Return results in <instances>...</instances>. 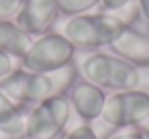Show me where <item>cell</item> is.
Returning <instances> with one entry per match:
<instances>
[{
	"mask_svg": "<svg viewBox=\"0 0 149 139\" xmlns=\"http://www.w3.org/2000/svg\"><path fill=\"white\" fill-rule=\"evenodd\" d=\"M78 72L80 70L74 66V61L49 74L15 68L6 78L0 80V90L21 108H33L45 98L68 94L78 82Z\"/></svg>",
	"mask_w": 149,
	"mask_h": 139,
	"instance_id": "6da1fadb",
	"label": "cell"
},
{
	"mask_svg": "<svg viewBox=\"0 0 149 139\" xmlns=\"http://www.w3.org/2000/svg\"><path fill=\"white\" fill-rule=\"evenodd\" d=\"M80 72L84 80L100 86L102 90L123 92V90H135L141 84L139 68L112 53L94 51L86 55L80 64Z\"/></svg>",
	"mask_w": 149,
	"mask_h": 139,
	"instance_id": "7a4b0ae2",
	"label": "cell"
},
{
	"mask_svg": "<svg viewBox=\"0 0 149 139\" xmlns=\"http://www.w3.org/2000/svg\"><path fill=\"white\" fill-rule=\"evenodd\" d=\"M125 23L110 13H86L80 17L68 19L63 25V37L82 49H100L108 47L114 37L120 33Z\"/></svg>",
	"mask_w": 149,
	"mask_h": 139,
	"instance_id": "3957f363",
	"label": "cell"
},
{
	"mask_svg": "<svg viewBox=\"0 0 149 139\" xmlns=\"http://www.w3.org/2000/svg\"><path fill=\"white\" fill-rule=\"evenodd\" d=\"M72 117V104L68 94L51 96L27 110L25 139H57Z\"/></svg>",
	"mask_w": 149,
	"mask_h": 139,
	"instance_id": "277c9868",
	"label": "cell"
},
{
	"mask_svg": "<svg viewBox=\"0 0 149 139\" xmlns=\"http://www.w3.org/2000/svg\"><path fill=\"white\" fill-rule=\"evenodd\" d=\"M74 55H76L74 43H70L63 37V33L49 31L33 39L29 51L21 59V68L29 72H37V74H49L72 64Z\"/></svg>",
	"mask_w": 149,
	"mask_h": 139,
	"instance_id": "5b68a950",
	"label": "cell"
},
{
	"mask_svg": "<svg viewBox=\"0 0 149 139\" xmlns=\"http://www.w3.org/2000/svg\"><path fill=\"white\" fill-rule=\"evenodd\" d=\"M100 121L112 129L141 127L149 121V92L145 90H123L106 96Z\"/></svg>",
	"mask_w": 149,
	"mask_h": 139,
	"instance_id": "8992f818",
	"label": "cell"
},
{
	"mask_svg": "<svg viewBox=\"0 0 149 139\" xmlns=\"http://www.w3.org/2000/svg\"><path fill=\"white\" fill-rule=\"evenodd\" d=\"M59 15V0H25L15 23L35 39L49 33Z\"/></svg>",
	"mask_w": 149,
	"mask_h": 139,
	"instance_id": "52a82bcc",
	"label": "cell"
},
{
	"mask_svg": "<svg viewBox=\"0 0 149 139\" xmlns=\"http://www.w3.org/2000/svg\"><path fill=\"white\" fill-rule=\"evenodd\" d=\"M112 55L137 66L147 68L149 66V35L135 29L133 25H125L120 33L114 37V41L108 45Z\"/></svg>",
	"mask_w": 149,
	"mask_h": 139,
	"instance_id": "ba28073f",
	"label": "cell"
},
{
	"mask_svg": "<svg viewBox=\"0 0 149 139\" xmlns=\"http://www.w3.org/2000/svg\"><path fill=\"white\" fill-rule=\"evenodd\" d=\"M68 98L72 104V112H76V117H80L82 123H92L100 119L106 102L104 90L88 80L76 82V86L68 92Z\"/></svg>",
	"mask_w": 149,
	"mask_h": 139,
	"instance_id": "9c48e42d",
	"label": "cell"
},
{
	"mask_svg": "<svg viewBox=\"0 0 149 139\" xmlns=\"http://www.w3.org/2000/svg\"><path fill=\"white\" fill-rule=\"evenodd\" d=\"M33 43V37L25 33L15 21L0 23V51H4L13 59H23Z\"/></svg>",
	"mask_w": 149,
	"mask_h": 139,
	"instance_id": "30bf717a",
	"label": "cell"
},
{
	"mask_svg": "<svg viewBox=\"0 0 149 139\" xmlns=\"http://www.w3.org/2000/svg\"><path fill=\"white\" fill-rule=\"evenodd\" d=\"M27 112L0 90V133L10 139H23Z\"/></svg>",
	"mask_w": 149,
	"mask_h": 139,
	"instance_id": "8fae6325",
	"label": "cell"
},
{
	"mask_svg": "<svg viewBox=\"0 0 149 139\" xmlns=\"http://www.w3.org/2000/svg\"><path fill=\"white\" fill-rule=\"evenodd\" d=\"M102 4V0H59V13L68 19L92 13L96 6Z\"/></svg>",
	"mask_w": 149,
	"mask_h": 139,
	"instance_id": "7c38bea8",
	"label": "cell"
},
{
	"mask_svg": "<svg viewBox=\"0 0 149 139\" xmlns=\"http://www.w3.org/2000/svg\"><path fill=\"white\" fill-rule=\"evenodd\" d=\"M25 4V0H0V23L15 21Z\"/></svg>",
	"mask_w": 149,
	"mask_h": 139,
	"instance_id": "4fadbf2b",
	"label": "cell"
},
{
	"mask_svg": "<svg viewBox=\"0 0 149 139\" xmlns=\"http://www.w3.org/2000/svg\"><path fill=\"white\" fill-rule=\"evenodd\" d=\"M65 139H98V135H96V131L90 127V123H82V125L74 127V129L68 133Z\"/></svg>",
	"mask_w": 149,
	"mask_h": 139,
	"instance_id": "5bb4252c",
	"label": "cell"
},
{
	"mask_svg": "<svg viewBox=\"0 0 149 139\" xmlns=\"http://www.w3.org/2000/svg\"><path fill=\"white\" fill-rule=\"evenodd\" d=\"M106 139H143V131L139 127H129V129H116L114 135Z\"/></svg>",
	"mask_w": 149,
	"mask_h": 139,
	"instance_id": "9a60e30c",
	"label": "cell"
},
{
	"mask_svg": "<svg viewBox=\"0 0 149 139\" xmlns=\"http://www.w3.org/2000/svg\"><path fill=\"white\" fill-rule=\"evenodd\" d=\"M13 70H15V59L10 55H6L4 51H0V80L6 78Z\"/></svg>",
	"mask_w": 149,
	"mask_h": 139,
	"instance_id": "2e32d148",
	"label": "cell"
},
{
	"mask_svg": "<svg viewBox=\"0 0 149 139\" xmlns=\"http://www.w3.org/2000/svg\"><path fill=\"white\" fill-rule=\"evenodd\" d=\"M133 0H102V8H104V13H116V10H120V8H125L127 4H131Z\"/></svg>",
	"mask_w": 149,
	"mask_h": 139,
	"instance_id": "e0dca14e",
	"label": "cell"
},
{
	"mask_svg": "<svg viewBox=\"0 0 149 139\" xmlns=\"http://www.w3.org/2000/svg\"><path fill=\"white\" fill-rule=\"evenodd\" d=\"M137 6H139L141 17H143V19H145V23L149 25V0H137Z\"/></svg>",
	"mask_w": 149,
	"mask_h": 139,
	"instance_id": "ac0fdd59",
	"label": "cell"
},
{
	"mask_svg": "<svg viewBox=\"0 0 149 139\" xmlns=\"http://www.w3.org/2000/svg\"><path fill=\"white\" fill-rule=\"evenodd\" d=\"M143 131V139H149V127H145V129H141Z\"/></svg>",
	"mask_w": 149,
	"mask_h": 139,
	"instance_id": "d6986e66",
	"label": "cell"
},
{
	"mask_svg": "<svg viewBox=\"0 0 149 139\" xmlns=\"http://www.w3.org/2000/svg\"><path fill=\"white\" fill-rule=\"evenodd\" d=\"M147 35H149V25H147Z\"/></svg>",
	"mask_w": 149,
	"mask_h": 139,
	"instance_id": "ffe728a7",
	"label": "cell"
},
{
	"mask_svg": "<svg viewBox=\"0 0 149 139\" xmlns=\"http://www.w3.org/2000/svg\"><path fill=\"white\" fill-rule=\"evenodd\" d=\"M147 92H149V90H147Z\"/></svg>",
	"mask_w": 149,
	"mask_h": 139,
	"instance_id": "44dd1931",
	"label": "cell"
},
{
	"mask_svg": "<svg viewBox=\"0 0 149 139\" xmlns=\"http://www.w3.org/2000/svg\"><path fill=\"white\" fill-rule=\"evenodd\" d=\"M23 139H25V137H23Z\"/></svg>",
	"mask_w": 149,
	"mask_h": 139,
	"instance_id": "7402d4cb",
	"label": "cell"
}]
</instances>
